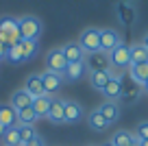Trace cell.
<instances>
[{
    "mask_svg": "<svg viewBox=\"0 0 148 146\" xmlns=\"http://www.w3.org/2000/svg\"><path fill=\"white\" fill-rule=\"evenodd\" d=\"M0 39L7 46V50L11 46L20 44L22 35H20V24L15 18H0Z\"/></svg>",
    "mask_w": 148,
    "mask_h": 146,
    "instance_id": "6da1fadb",
    "label": "cell"
},
{
    "mask_svg": "<svg viewBox=\"0 0 148 146\" xmlns=\"http://www.w3.org/2000/svg\"><path fill=\"white\" fill-rule=\"evenodd\" d=\"M20 24V35H22V39H39V35H42V22L35 18V15H24V18L18 20Z\"/></svg>",
    "mask_w": 148,
    "mask_h": 146,
    "instance_id": "7a4b0ae2",
    "label": "cell"
},
{
    "mask_svg": "<svg viewBox=\"0 0 148 146\" xmlns=\"http://www.w3.org/2000/svg\"><path fill=\"white\" fill-rule=\"evenodd\" d=\"M79 44L81 48L85 50V55H92V52L100 50V28H85L79 37Z\"/></svg>",
    "mask_w": 148,
    "mask_h": 146,
    "instance_id": "3957f363",
    "label": "cell"
},
{
    "mask_svg": "<svg viewBox=\"0 0 148 146\" xmlns=\"http://www.w3.org/2000/svg\"><path fill=\"white\" fill-rule=\"evenodd\" d=\"M109 61H111V68L116 70H129L131 68V50L126 44H120L116 50L109 52Z\"/></svg>",
    "mask_w": 148,
    "mask_h": 146,
    "instance_id": "277c9868",
    "label": "cell"
},
{
    "mask_svg": "<svg viewBox=\"0 0 148 146\" xmlns=\"http://www.w3.org/2000/svg\"><path fill=\"white\" fill-rule=\"evenodd\" d=\"M65 68H68V59H65V55H63V48H52L46 55V70L48 72L63 74Z\"/></svg>",
    "mask_w": 148,
    "mask_h": 146,
    "instance_id": "5b68a950",
    "label": "cell"
},
{
    "mask_svg": "<svg viewBox=\"0 0 148 146\" xmlns=\"http://www.w3.org/2000/svg\"><path fill=\"white\" fill-rule=\"evenodd\" d=\"M122 44V37L116 28H100V50L109 55L111 50H116Z\"/></svg>",
    "mask_w": 148,
    "mask_h": 146,
    "instance_id": "8992f818",
    "label": "cell"
},
{
    "mask_svg": "<svg viewBox=\"0 0 148 146\" xmlns=\"http://www.w3.org/2000/svg\"><path fill=\"white\" fill-rule=\"evenodd\" d=\"M85 63H87V70H92V72H107V70L111 68L109 55L102 52V50L87 55V57H85Z\"/></svg>",
    "mask_w": 148,
    "mask_h": 146,
    "instance_id": "52a82bcc",
    "label": "cell"
},
{
    "mask_svg": "<svg viewBox=\"0 0 148 146\" xmlns=\"http://www.w3.org/2000/svg\"><path fill=\"white\" fill-rule=\"evenodd\" d=\"M24 90H26L33 98L46 96V90H44V83H42V74H31V76H26V81H24Z\"/></svg>",
    "mask_w": 148,
    "mask_h": 146,
    "instance_id": "ba28073f",
    "label": "cell"
},
{
    "mask_svg": "<svg viewBox=\"0 0 148 146\" xmlns=\"http://www.w3.org/2000/svg\"><path fill=\"white\" fill-rule=\"evenodd\" d=\"M33 101H35V98H33L26 90H18V92L11 94V103L9 105L13 107L15 111H22V109H26V107H33Z\"/></svg>",
    "mask_w": 148,
    "mask_h": 146,
    "instance_id": "9c48e42d",
    "label": "cell"
},
{
    "mask_svg": "<svg viewBox=\"0 0 148 146\" xmlns=\"http://www.w3.org/2000/svg\"><path fill=\"white\" fill-rule=\"evenodd\" d=\"M48 120H50L52 124H65V101L52 98L50 111H48Z\"/></svg>",
    "mask_w": 148,
    "mask_h": 146,
    "instance_id": "30bf717a",
    "label": "cell"
},
{
    "mask_svg": "<svg viewBox=\"0 0 148 146\" xmlns=\"http://www.w3.org/2000/svg\"><path fill=\"white\" fill-rule=\"evenodd\" d=\"M42 83H44V90H46V94H57V90L61 87V83H63V76L57 72H42Z\"/></svg>",
    "mask_w": 148,
    "mask_h": 146,
    "instance_id": "8fae6325",
    "label": "cell"
},
{
    "mask_svg": "<svg viewBox=\"0 0 148 146\" xmlns=\"http://www.w3.org/2000/svg\"><path fill=\"white\" fill-rule=\"evenodd\" d=\"M102 94L107 96V101H120V94H122V79L118 76V74H113V76L109 79V83L105 85V90H102Z\"/></svg>",
    "mask_w": 148,
    "mask_h": 146,
    "instance_id": "7c38bea8",
    "label": "cell"
},
{
    "mask_svg": "<svg viewBox=\"0 0 148 146\" xmlns=\"http://www.w3.org/2000/svg\"><path fill=\"white\" fill-rule=\"evenodd\" d=\"M63 55L68 59V63H76V61H85V50L81 48L79 41H70V44L63 46Z\"/></svg>",
    "mask_w": 148,
    "mask_h": 146,
    "instance_id": "4fadbf2b",
    "label": "cell"
},
{
    "mask_svg": "<svg viewBox=\"0 0 148 146\" xmlns=\"http://www.w3.org/2000/svg\"><path fill=\"white\" fill-rule=\"evenodd\" d=\"M0 124L5 129H11V127H18L20 124L18 111H15L11 105H0Z\"/></svg>",
    "mask_w": 148,
    "mask_h": 146,
    "instance_id": "5bb4252c",
    "label": "cell"
},
{
    "mask_svg": "<svg viewBox=\"0 0 148 146\" xmlns=\"http://www.w3.org/2000/svg\"><path fill=\"white\" fill-rule=\"evenodd\" d=\"M98 111L102 114V118H105L109 124L118 122V118H120V105H118V103H113V101L102 103V105L98 107Z\"/></svg>",
    "mask_w": 148,
    "mask_h": 146,
    "instance_id": "9a60e30c",
    "label": "cell"
},
{
    "mask_svg": "<svg viewBox=\"0 0 148 146\" xmlns=\"http://www.w3.org/2000/svg\"><path fill=\"white\" fill-rule=\"evenodd\" d=\"M137 137H135V133L131 131H124V129H120V131L113 133V137H111V144L113 146H137Z\"/></svg>",
    "mask_w": 148,
    "mask_h": 146,
    "instance_id": "2e32d148",
    "label": "cell"
},
{
    "mask_svg": "<svg viewBox=\"0 0 148 146\" xmlns=\"http://www.w3.org/2000/svg\"><path fill=\"white\" fill-rule=\"evenodd\" d=\"M83 120V107L74 101H65V124H76Z\"/></svg>",
    "mask_w": 148,
    "mask_h": 146,
    "instance_id": "e0dca14e",
    "label": "cell"
},
{
    "mask_svg": "<svg viewBox=\"0 0 148 146\" xmlns=\"http://www.w3.org/2000/svg\"><path fill=\"white\" fill-rule=\"evenodd\" d=\"M139 94H142V85H137V83H131V85H122V94H120V103H124V105H133L135 101L139 98Z\"/></svg>",
    "mask_w": 148,
    "mask_h": 146,
    "instance_id": "ac0fdd59",
    "label": "cell"
},
{
    "mask_svg": "<svg viewBox=\"0 0 148 146\" xmlns=\"http://www.w3.org/2000/svg\"><path fill=\"white\" fill-rule=\"evenodd\" d=\"M129 74H131V81H135L137 85L144 87V83L148 81V61L146 63H133L129 68Z\"/></svg>",
    "mask_w": 148,
    "mask_h": 146,
    "instance_id": "d6986e66",
    "label": "cell"
},
{
    "mask_svg": "<svg viewBox=\"0 0 148 146\" xmlns=\"http://www.w3.org/2000/svg\"><path fill=\"white\" fill-rule=\"evenodd\" d=\"M85 72H87V63L85 61H76V63H68L63 74L68 81H79V79L85 76Z\"/></svg>",
    "mask_w": 148,
    "mask_h": 146,
    "instance_id": "ffe728a7",
    "label": "cell"
},
{
    "mask_svg": "<svg viewBox=\"0 0 148 146\" xmlns=\"http://www.w3.org/2000/svg\"><path fill=\"white\" fill-rule=\"evenodd\" d=\"M50 105H52V98L50 96H39L33 101V109H35L37 118H48V111H50Z\"/></svg>",
    "mask_w": 148,
    "mask_h": 146,
    "instance_id": "44dd1931",
    "label": "cell"
},
{
    "mask_svg": "<svg viewBox=\"0 0 148 146\" xmlns=\"http://www.w3.org/2000/svg\"><path fill=\"white\" fill-rule=\"evenodd\" d=\"M129 50H131V65L148 61V48L144 44H133V46H129Z\"/></svg>",
    "mask_w": 148,
    "mask_h": 146,
    "instance_id": "7402d4cb",
    "label": "cell"
},
{
    "mask_svg": "<svg viewBox=\"0 0 148 146\" xmlns=\"http://www.w3.org/2000/svg\"><path fill=\"white\" fill-rule=\"evenodd\" d=\"M118 15H120V22L126 26H131L135 22V9L129 2H118Z\"/></svg>",
    "mask_w": 148,
    "mask_h": 146,
    "instance_id": "603a6c76",
    "label": "cell"
},
{
    "mask_svg": "<svg viewBox=\"0 0 148 146\" xmlns=\"http://www.w3.org/2000/svg\"><path fill=\"white\" fill-rule=\"evenodd\" d=\"M87 122H89V127L94 129V131H107V127H109V122H107L105 118H102V114L98 109H94V111H89V116H87Z\"/></svg>",
    "mask_w": 148,
    "mask_h": 146,
    "instance_id": "cb8c5ba5",
    "label": "cell"
},
{
    "mask_svg": "<svg viewBox=\"0 0 148 146\" xmlns=\"http://www.w3.org/2000/svg\"><path fill=\"white\" fill-rule=\"evenodd\" d=\"M2 140H5V146H26V144L22 142V137H20L18 127L5 129V135H2Z\"/></svg>",
    "mask_w": 148,
    "mask_h": 146,
    "instance_id": "d4e9b609",
    "label": "cell"
},
{
    "mask_svg": "<svg viewBox=\"0 0 148 146\" xmlns=\"http://www.w3.org/2000/svg\"><path fill=\"white\" fill-rule=\"evenodd\" d=\"M111 76H113V74H111L109 70H107V72H92V79H89V81H92V87L102 92V90H105V85L109 83Z\"/></svg>",
    "mask_w": 148,
    "mask_h": 146,
    "instance_id": "484cf974",
    "label": "cell"
},
{
    "mask_svg": "<svg viewBox=\"0 0 148 146\" xmlns=\"http://www.w3.org/2000/svg\"><path fill=\"white\" fill-rule=\"evenodd\" d=\"M22 41V39H20ZM7 61H9V63H24V61H26V57H24V52H22V46L20 44H15V46H11L9 50H7V57H5Z\"/></svg>",
    "mask_w": 148,
    "mask_h": 146,
    "instance_id": "4316f807",
    "label": "cell"
},
{
    "mask_svg": "<svg viewBox=\"0 0 148 146\" xmlns=\"http://www.w3.org/2000/svg\"><path fill=\"white\" fill-rule=\"evenodd\" d=\"M20 46H22V52H24V57H26V61H31L33 57L37 55V50H39V44H37L35 39H22Z\"/></svg>",
    "mask_w": 148,
    "mask_h": 146,
    "instance_id": "83f0119b",
    "label": "cell"
},
{
    "mask_svg": "<svg viewBox=\"0 0 148 146\" xmlns=\"http://www.w3.org/2000/svg\"><path fill=\"white\" fill-rule=\"evenodd\" d=\"M18 131H20V137H22L24 144H28V142H33L37 137V131L33 124H18Z\"/></svg>",
    "mask_w": 148,
    "mask_h": 146,
    "instance_id": "f1b7e54d",
    "label": "cell"
},
{
    "mask_svg": "<svg viewBox=\"0 0 148 146\" xmlns=\"http://www.w3.org/2000/svg\"><path fill=\"white\" fill-rule=\"evenodd\" d=\"M18 118H20V124H35L37 120H39L33 107H26V109L18 111Z\"/></svg>",
    "mask_w": 148,
    "mask_h": 146,
    "instance_id": "f546056e",
    "label": "cell"
},
{
    "mask_svg": "<svg viewBox=\"0 0 148 146\" xmlns=\"http://www.w3.org/2000/svg\"><path fill=\"white\" fill-rule=\"evenodd\" d=\"M135 137L137 140H148V122H139L135 127Z\"/></svg>",
    "mask_w": 148,
    "mask_h": 146,
    "instance_id": "4dcf8cb0",
    "label": "cell"
},
{
    "mask_svg": "<svg viewBox=\"0 0 148 146\" xmlns=\"http://www.w3.org/2000/svg\"><path fill=\"white\" fill-rule=\"evenodd\" d=\"M26 146H46V144H44V140H42V137H35V140H33V142H28Z\"/></svg>",
    "mask_w": 148,
    "mask_h": 146,
    "instance_id": "1f68e13d",
    "label": "cell"
},
{
    "mask_svg": "<svg viewBox=\"0 0 148 146\" xmlns=\"http://www.w3.org/2000/svg\"><path fill=\"white\" fill-rule=\"evenodd\" d=\"M7 57V46L2 44V39H0V59H5Z\"/></svg>",
    "mask_w": 148,
    "mask_h": 146,
    "instance_id": "d6a6232c",
    "label": "cell"
},
{
    "mask_svg": "<svg viewBox=\"0 0 148 146\" xmlns=\"http://www.w3.org/2000/svg\"><path fill=\"white\" fill-rule=\"evenodd\" d=\"M137 146H148V140H139V142H137Z\"/></svg>",
    "mask_w": 148,
    "mask_h": 146,
    "instance_id": "836d02e7",
    "label": "cell"
},
{
    "mask_svg": "<svg viewBox=\"0 0 148 146\" xmlns=\"http://www.w3.org/2000/svg\"><path fill=\"white\" fill-rule=\"evenodd\" d=\"M142 44H144V46H146V48H148V33H146V35H144V41H142Z\"/></svg>",
    "mask_w": 148,
    "mask_h": 146,
    "instance_id": "e575fe53",
    "label": "cell"
},
{
    "mask_svg": "<svg viewBox=\"0 0 148 146\" xmlns=\"http://www.w3.org/2000/svg\"><path fill=\"white\" fill-rule=\"evenodd\" d=\"M2 135H5V127L0 124V140H2Z\"/></svg>",
    "mask_w": 148,
    "mask_h": 146,
    "instance_id": "d590c367",
    "label": "cell"
},
{
    "mask_svg": "<svg viewBox=\"0 0 148 146\" xmlns=\"http://www.w3.org/2000/svg\"><path fill=\"white\" fill-rule=\"evenodd\" d=\"M100 146H113V144H111V142H105V144H100Z\"/></svg>",
    "mask_w": 148,
    "mask_h": 146,
    "instance_id": "8d00e7d4",
    "label": "cell"
},
{
    "mask_svg": "<svg viewBox=\"0 0 148 146\" xmlns=\"http://www.w3.org/2000/svg\"><path fill=\"white\" fill-rule=\"evenodd\" d=\"M144 90H146V92H148V81H146V83H144Z\"/></svg>",
    "mask_w": 148,
    "mask_h": 146,
    "instance_id": "74e56055",
    "label": "cell"
},
{
    "mask_svg": "<svg viewBox=\"0 0 148 146\" xmlns=\"http://www.w3.org/2000/svg\"><path fill=\"white\" fill-rule=\"evenodd\" d=\"M0 61H2V59H0Z\"/></svg>",
    "mask_w": 148,
    "mask_h": 146,
    "instance_id": "f35d334b",
    "label": "cell"
}]
</instances>
